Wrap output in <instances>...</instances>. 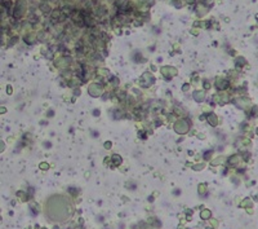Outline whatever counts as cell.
Here are the masks:
<instances>
[{"label": "cell", "instance_id": "1", "mask_svg": "<svg viewBox=\"0 0 258 229\" xmlns=\"http://www.w3.org/2000/svg\"><path fill=\"white\" fill-rule=\"evenodd\" d=\"M4 112H5V109H4V108H3V109H0V113H4Z\"/></svg>", "mask_w": 258, "mask_h": 229}]
</instances>
